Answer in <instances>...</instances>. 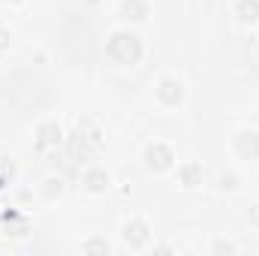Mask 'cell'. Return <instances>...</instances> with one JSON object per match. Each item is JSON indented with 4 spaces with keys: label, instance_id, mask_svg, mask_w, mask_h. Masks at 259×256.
Segmentation results:
<instances>
[{
    "label": "cell",
    "instance_id": "obj_8",
    "mask_svg": "<svg viewBox=\"0 0 259 256\" xmlns=\"http://www.w3.org/2000/svg\"><path fill=\"white\" fill-rule=\"evenodd\" d=\"M238 18L244 21V24H253L259 18V0H238Z\"/></svg>",
    "mask_w": 259,
    "mask_h": 256
},
{
    "label": "cell",
    "instance_id": "obj_1",
    "mask_svg": "<svg viewBox=\"0 0 259 256\" xmlns=\"http://www.w3.org/2000/svg\"><path fill=\"white\" fill-rule=\"evenodd\" d=\"M109 55L115 61H121V64H136L142 58V46H139V39L133 33H115L109 39Z\"/></svg>",
    "mask_w": 259,
    "mask_h": 256
},
{
    "label": "cell",
    "instance_id": "obj_14",
    "mask_svg": "<svg viewBox=\"0 0 259 256\" xmlns=\"http://www.w3.org/2000/svg\"><path fill=\"white\" fill-rule=\"evenodd\" d=\"M220 184H223L226 190H235V175H223V178H220Z\"/></svg>",
    "mask_w": 259,
    "mask_h": 256
},
{
    "label": "cell",
    "instance_id": "obj_13",
    "mask_svg": "<svg viewBox=\"0 0 259 256\" xmlns=\"http://www.w3.org/2000/svg\"><path fill=\"white\" fill-rule=\"evenodd\" d=\"M238 247L232 244V241H214L211 244V253H235Z\"/></svg>",
    "mask_w": 259,
    "mask_h": 256
},
{
    "label": "cell",
    "instance_id": "obj_11",
    "mask_svg": "<svg viewBox=\"0 0 259 256\" xmlns=\"http://www.w3.org/2000/svg\"><path fill=\"white\" fill-rule=\"evenodd\" d=\"M81 250H84V253H109V250H112V244H109V241H103V238H91V241H84V244H81Z\"/></svg>",
    "mask_w": 259,
    "mask_h": 256
},
{
    "label": "cell",
    "instance_id": "obj_12",
    "mask_svg": "<svg viewBox=\"0 0 259 256\" xmlns=\"http://www.w3.org/2000/svg\"><path fill=\"white\" fill-rule=\"evenodd\" d=\"M61 190H64V181H61V178H49L46 187H42V196H46V199H58Z\"/></svg>",
    "mask_w": 259,
    "mask_h": 256
},
{
    "label": "cell",
    "instance_id": "obj_16",
    "mask_svg": "<svg viewBox=\"0 0 259 256\" xmlns=\"http://www.w3.org/2000/svg\"><path fill=\"white\" fill-rule=\"evenodd\" d=\"M9 46V33L6 30H0V49H6Z\"/></svg>",
    "mask_w": 259,
    "mask_h": 256
},
{
    "label": "cell",
    "instance_id": "obj_9",
    "mask_svg": "<svg viewBox=\"0 0 259 256\" xmlns=\"http://www.w3.org/2000/svg\"><path fill=\"white\" fill-rule=\"evenodd\" d=\"M124 12L133 21H145L148 18V3L145 0H124Z\"/></svg>",
    "mask_w": 259,
    "mask_h": 256
},
{
    "label": "cell",
    "instance_id": "obj_4",
    "mask_svg": "<svg viewBox=\"0 0 259 256\" xmlns=\"http://www.w3.org/2000/svg\"><path fill=\"white\" fill-rule=\"evenodd\" d=\"M157 97H160L166 106H178L181 97H184V88H181V81H175V78H163L160 88H157Z\"/></svg>",
    "mask_w": 259,
    "mask_h": 256
},
{
    "label": "cell",
    "instance_id": "obj_5",
    "mask_svg": "<svg viewBox=\"0 0 259 256\" xmlns=\"http://www.w3.org/2000/svg\"><path fill=\"white\" fill-rule=\"evenodd\" d=\"M235 151L247 160H256L259 157V133H238L235 136Z\"/></svg>",
    "mask_w": 259,
    "mask_h": 256
},
{
    "label": "cell",
    "instance_id": "obj_10",
    "mask_svg": "<svg viewBox=\"0 0 259 256\" xmlns=\"http://www.w3.org/2000/svg\"><path fill=\"white\" fill-rule=\"evenodd\" d=\"M61 142V127L58 124H46V127H39V148H46V145H58Z\"/></svg>",
    "mask_w": 259,
    "mask_h": 256
},
{
    "label": "cell",
    "instance_id": "obj_2",
    "mask_svg": "<svg viewBox=\"0 0 259 256\" xmlns=\"http://www.w3.org/2000/svg\"><path fill=\"white\" fill-rule=\"evenodd\" d=\"M172 160H175V154H172L166 145H151V148L145 151V166H148V169H154V172L169 169V166H172Z\"/></svg>",
    "mask_w": 259,
    "mask_h": 256
},
{
    "label": "cell",
    "instance_id": "obj_7",
    "mask_svg": "<svg viewBox=\"0 0 259 256\" xmlns=\"http://www.w3.org/2000/svg\"><path fill=\"white\" fill-rule=\"evenodd\" d=\"M81 184H84V190H91V193H106L109 190V175L100 172V169H91Z\"/></svg>",
    "mask_w": 259,
    "mask_h": 256
},
{
    "label": "cell",
    "instance_id": "obj_15",
    "mask_svg": "<svg viewBox=\"0 0 259 256\" xmlns=\"http://www.w3.org/2000/svg\"><path fill=\"white\" fill-rule=\"evenodd\" d=\"M250 223H253V226H259V205H253V208H250Z\"/></svg>",
    "mask_w": 259,
    "mask_h": 256
},
{
    "label": "cell",
    "instance_id": "obj_3",
    "mask_svg": "<svg viewBox=\"0 0 259 256\" xmlns=\"http://www.w3.org/2000/svg\"><path fill=\"white\" fill-rule=\"evenodd\" d=\"M148 238H151V229H148V223H145V220H130L127 226H124V241H127L133 250L145 247V244H148Z\"/></svg>",
    "mask_w": 259,
    "mask_h": 256
},
{
    "label": "cell",
    "instance_id": "obj_6",
    "mask_svg": "<svg viewBox=\"0 0 259 256\" xmlns=\"http://www.w3.org/2000/svg\"><path fill=\"white\" fill-rule=\"evenodd\" d=\"M178 181L187 187V190H193L202 184V166L199 163H184L181 169H178Z\"/></svg>",
    "mask_w": 259,
    "mask_h": 256
}]
</instances>
